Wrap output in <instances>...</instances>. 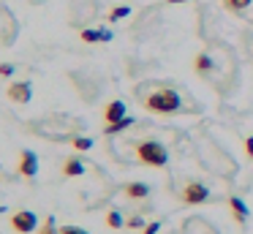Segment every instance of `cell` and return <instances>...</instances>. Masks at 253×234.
Instances as JSON below:
<instances>
[{
  "label": "cell",
  "mask_w": 253,
  "mask_h": 234,
  "mask_svg": "<svg viewBox=\"0 0 253 234\" xmlns=\"http://www.w3.org/2000/svg\"><path fill=\"white\" fill-rule=\"evenodd\" d=\"M19 174L22 177H36L39 174V158H36V152L22 150V155H19Z\"/></svg>",
  "instance_id": "8992f818"
},
{
  "label": "cell",
  "mask_w": 253,
  "mask_h": 234,
  "mask_svg": "<svg viewBox=\"0 0 253 234\" xmlns=\"http://www.w3.org/2000/svg\"><path fill=\"white\" fill-rule=\"evenodd\" d=\"M133 95L147 112L153 114H180L196 112V103H191L171 82H142L133 87Z\"/></svg>",
  "instance_id": "6da1fadb"
},
{
  "label": "cell",
  "mask_w": 253,
  "mask_h": 234,
  "mask_svg": "<svg viewBox=\"0 0 253 234\" xmlns=\"http://www.w3.org/2000/svg\"><path fill=\"white\" fill-rule=\"evenodd\" d=\"M8 98H11L14 103H30V98H33L30 82H14V85L8 87Z\"/></svg>",
  "instance_id": "5b68a950"
},
{
  "label": "cell",
  "mask_w": 253,
  "mask_h": 234,
  "mask_svg": "<svg viewBox=\"0 0 253 234\" xmlns=\"http://www.w3.org/2000/svg\"><path fill=\"white\" fill-rule=\"evenodd\" d=\"M245 152L253 158V136H248V139H245Z\"/></svg>",
  "instance_id": "603a6c76"
},
{
  "label": "cell",
  "mask_w": 253,
  "mask_h": 234,
  "mask_svg": "<svg viewBox=\"0 0 253 234\" xmlns=\"http://www.w3.org/2000/svg\"><path fill=\"white\" fill-rule=\"evenodd\" d=\"M207 196H210V190L204 183H188L185 190H182V201H188V204H202Z\"/></svg>",
  "instance_id": "277c9868"
},
{
  "label": "cell",
  "mask_w": 253,
  "mask_h": 234,
  "mask_svg": "<svg viewBox=\"0 0 253 234\" xmlns=\"http://www.w3.org/2000/svg\"><path fill=\"white\" fill-rule=\"evenodd\" d=\"M106 223H109L112 229H120V226H123V215H120V210H112L109 215H106Z\"/></svg>",
  "instance_id": "9a60e30c"
},
{
  "label": "cell",
  "mask_w": 253,
  "mask_h": 234,
  "mask_svg": "<svg viewBox=\"0 0 253 234\" xmlns=\"http://www.w3.org/2000/svg\"><path fill=\"white\" fill-rule=\"evenodd\" d=\"M229 207H231V212H234L237 223H245V218H248V207H245V201H242L240 196H231V199H229Z\"/></svg>",
  "instance_id": "9c48e42d"
},
{
  "label": "cell",
  "mask_w": 253,
  "mask_h": 234,
  "mask_svg": "<svg viewBox=\"0 0 253 234\" xmlns=\"http://www.w3.org/2000/svg\"><path fill=\"white\" fill-rule=\"evenodd\" d=\"M169 3H188V0H169Z\"/></svg>",
  "instance_id": "cb8c5ba5"
},
{
  "label": "cell",
  "mask_w": 253,
  "mask_h": 234,
  "mask_svg": "<svg viewBox=\"0 0 253 234\" xmlns=\"http://www.w3.org/2000/svg\"><path fill=\"white\" fill-rule=\"evenodd\" d=\"M223 5L229 11H242V8H248V5H251V0H223Z\"/></svg>",
  "instance_id": "5bb4252c"
},
{
  "label": "cell",
  "mask_w": 253,
  "mask_h": 234,
  "mask_svg": "<svg viewBox=\"0 0 253 234\" xmlns=\"http://www.w3.org/2000/svg\"><path fill=\"white\" fill-rule=\"evenodd\" d=\"M14 74V65H8V63H0V76H11Z\"/></svg>",
  "instance_id": "ffe728a7"
},
{
  "label": "cell",
  "mask_w": 253,
  "mask_h": 234,
  "mask_svg": "<svg viewBox=\"0 0 253 234\" xmlns=\"http://www.w3.org/2000/svg\"><path fill=\"white\" fill-rule=\"evenodd\" d=\"M11 226L17 229L19 234H30L36 226H39V218H36V212H30V210H19L17 215L11 218Z\"/></svg>",
  "instance_id": "3957f363"
},
{
  "label": "cell",
  "mask_w": 253,
  "mask_h": 234,
  "mask_svg": "<svg viewBox=\"0 0 253 234\" xmlns=\"http://www.w3.org/2000/svg\"><path fill=\"white\" fill-rule=\"evenodd\" d=\"M128 226H131V229H139V226H144V221H142V218H131V221H128Z\"/></svg>",
  "instance_id": "7402d4cb"
},
{
  "label": "cell",
  "mask_w": 253,
  "mask_h": 234,
  "mask_svg": "<svg viewBox=\"0 0 253 234\" xmlns=\"http://www.w3.org/2000/svg\"><path fill=\"white\" fill-rule=\"evenodd\" d=\"M74 147H77V150H90V147H93V139H87V136H77V139H74Z\"/></svg>",
  "instance_id": "e0dca14e"
},
{
  "label": "cell",
  "mask_w": 253,
  "mask_h": 234,
  "mask_svg": "<svg viewBox=\"0 0 253 234\" xmlns=\"http://www.w3.org/2000/svg\"><path fill=\"white\" fill-rule=\"evenodd\" d=\"M41 234H60V232H57V226H55V218H46V223H44V229H41Z\"/></svg>",
  "instance_id": "ac0fdd59"
},
{
  "label": "cell",
  "mask_w": 253,
  "mask_h": 234,
  "mask_svg": "<svg viewBox=\"0 0 253 234\" xmlns=\"http://www.w3.org/2000/svg\"><path fill=\"white\" fill-rule=\"evenodd\" d=\"M131 125H133V120H131V117H123V120H117V123L106 125V136H115V134H120V131L131 128Z\"/></svg>",
  "instance_id": "7c38bea8"
},
{
  "label": "cell",
  "mask_w": 253,
  "mask_h": 234,
  "mask_svg": "<svg viewBox=\"0 0 253 234\" xmlns=\"http://www.w3.org/2000/svg\"><path fill=\"white\" fill-rule=\"evenodd\" d=\"M63 174H66V177H79V174H84V163L79 161V158H68V161L63 163Z\"/></svg>",
  "instance_id": "30bf717a"
},
{
  "label": "cell",
  "mask_w": 253,
  "mask_h": 234,
  "mask_svg": "<svg viewBox=\"0 0 253 234\" xmlns=\"http://www.w3.org/2000/svg\"><path fill=\"white\" fill-rule=\"evenodd\" d=\"M126 193L131 196V199H144V196L150 193V188L144 183H128L126 185Z\"/></svg>",
  "instance_id": "8fae6325"
},
{
  "label": "cell",
  "mask_w": 253,
  "mask_h": 234,
  "mask_svg": "<svg viewBox=\"0 0 253 234\" xmlns=\"http://www.w3.org/2000/svg\"><path fill=\"white\" fill-rule=\"evenodd\" d=\"M128 14H131V8H128V5H120V8H112L109 22H117V19H123V16H128Z\"/></svg>",
  "instance_id": "2e32d148"
},
{
  "label": "cell",
  "mask_w": 253,
  "mask_h": 234,
  "mask_svg": "<svg viewBox=\"0 0 253 234\" xmlns=\"http://www.w3.org/2000/svg\"><path fill=\"white\" fill-rule=\"evenodd\" d=\"M104 117H106V123H117V120H123L126 117V103L123 101H109L106 103V109H104Z\"/></svg>",
  "instance_id": "52a82bcc"
},
{
  "label": "cell",
  "mask_w": 253,
  "mask_h": 234,
  "mask_svg": "<svg viewBox=\"0 0 253 234\" xmlns=\"http://www.w3.org/2000/svg\"><path fill=\"white\" fill-rule=\"evenodd\" d=\"M161 232V221H155V223H150L147 229H144V234H158Z\"/></svg>",
  "instance_id": "44dd1931"
},
{
  "label": "cell",
  "mask_w": 253,
  "mask_h": 234,
  "mask_svg": "<svg viewBox=\"0 0 253 234\" xmlns=\"http://www.w3.org/2000/svg\"><path fill=\"white\" fill-rule=\"evenodd\" d=\"M193 68H196V74H202V76H210L212 74V68H215V63H212V57L210 54H196V60H193Z\"/></svg>",
  "instance_id": "ba28073f"
},
{
  "label": "cell",
  "mask_w": 253,
  "mask_h": 234,
  "mask_svg": "<svg viewBox=\"0 0 253 234\" xmlns=\"http://www.w3.org/2000/svg\"><path fill=\"white\" fill-rule=\"evenodd\" d=\"M136 155L147 166H166V161H169V152H166V147L161 141H142V144H136Z\"/></svg>",
  "instance_id": "7a4b0ae2"
},
{
  "label": "cell",
  "mask_w": 253,
  "mask_h": 234,
  "mask_svg": "<svg viewBox=\"0 0 253 234\" xmlns=\"http://www.w3.org/2000/svg\"><path fill=\"white\" fill-rule=\"evenodd\" d=\"M82 41H87V44L104 41V30H82Z\"/></svg>",
  "instance_id": "4fadbf2b"
},
{
  "label": "cell",
  "mask_w": 253,
  "mask_h": 234,
  "mask_svg": "<svg viewBox=\"0 0 253 234\" xmlns=\"http://www.w3.org/2000/svg\"><path fill=\"white\" fill-rule=\"evenodd\" d=\"M60 234H90V232H84V229H79V226H63Z\"/></svg>",
  "instance_id": "d6986e66"
}]
</instances>
